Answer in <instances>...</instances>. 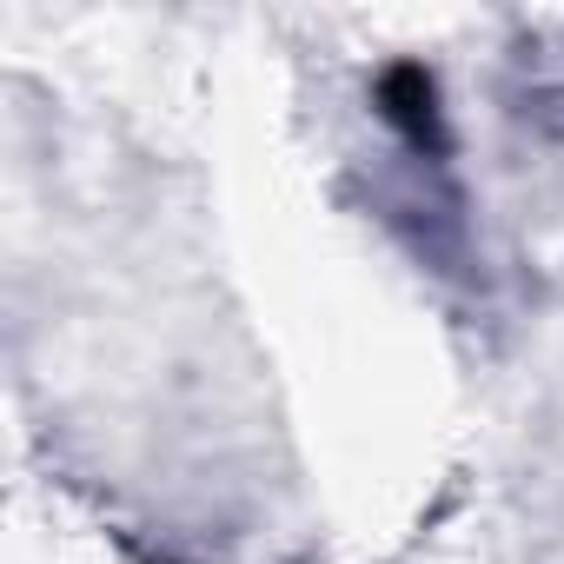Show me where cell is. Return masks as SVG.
Segmentation results:
<instances>
[{"instance_id":"6da1fadb","label":"cell","mask_w":564,"mask_h":564,"mask_svg":"<svg viewBox=\"0 0 564 564\" xmlns=\"http://www.w3.org/2000/svg\"><path fill=\"white\" fill-rule=\"evenodd\" d=\"M379 107H386V120H392L412 147H438V140H445V133H438V87H432L425 67H412V61L386 67V74H379Z\"/></svg>"}]
</instances>
